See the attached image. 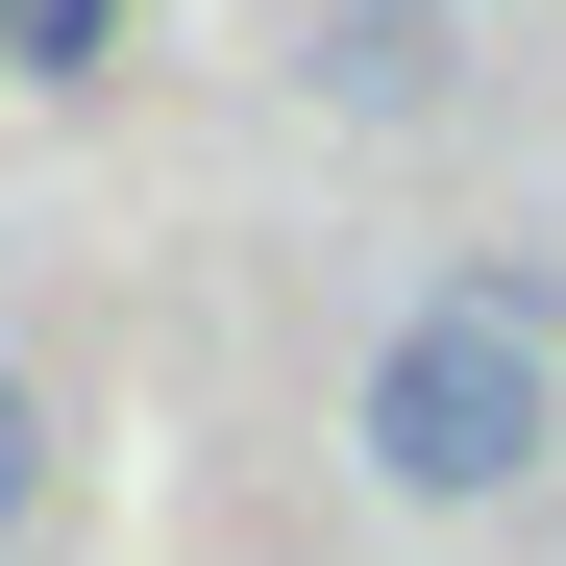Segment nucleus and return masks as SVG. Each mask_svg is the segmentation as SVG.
<instances>
[{
	"instance_id": "6",
	"label": "nucleus",
	"mask_w": 566,
	"mask_h": 566,
	"mask_svg": "<svg viewBox=\"0 0 566 566\" xmlns=\"http://www.w3.org/2000/svg\"><path fill=\"white\" fill-rule=\"evenodd\" d=\"M0 25H25V0H0Z\"/></svg>"
},
{
	"instance_id": "5",
	"label": "nucleus",
	"mask_w": 566,
	"mask_h": 566,
	"mask_svg": "<svg viewBox=\"0 0 566 566\" xmlns=\"http://www.w3.org/2000/svg\"><path fill=\"white\" fill-rule=\"evenodd\" d=\"M395 25H468V0H395Z\"/></svg>"
},
{
	"instance_id": "4",
	"label": "nucleus",
	"mask_w": 566,
	"mask_h": 566,
	"mask_svg": "<svg viewBox=\"0 0 566 566\" xmlns=\"http://www.w3.org/2000/svg\"><path fill=\"white\" fill-rule=\"evenodd\" d=\"M124 50V0H25V25H0V74H99Z\"/></svg>"
},
{
	"instance_id": "2",
	"label": "nucleus",
	"mask_w": 566,
	"mask_h": 566,
	"mask_svg": "<svg viewBox=\"0 0 566 566\" xmlns=\"http://www.w3.org/2000/svg\"><path fill=\"white\" fill-rule=\"evenodd\" d=\"M296 74H321L345 124H443V74H468V50H443V25H395V0H321V50H296Z\"/></svg>"
},
{
	"instance_id": "1",
	"label": "nucleus",
	"mask_w": 566,
	"mask_h": 566,
	"mask_svg": "<svg viewBox=\"0 0 566 566\" xmlns=\"http://www.w3.org/2000/svg\"><path fill=\"white\" fill-rule=\"evenodd\" d=\"M345 443H369V493H395V517H493V493H542V443H566V345H542V296H517V271H443V296L369 345Z\"/></svg>"
},
{
	"instance_id": "3",
	"label": "nucleus",
	"mask_w": 566,
	"mask_h": 566,
	"mask_svg": "<svg viewBox=\"0 0 566 566\" xmlns=\"http://www.w3.org/2000/svg\"><path fill=\"white\" fill-rule=\"evenodd\" d=\"M25 517H50V395L0 369V566H25Z\"/></svg>"
}]
</instances>
